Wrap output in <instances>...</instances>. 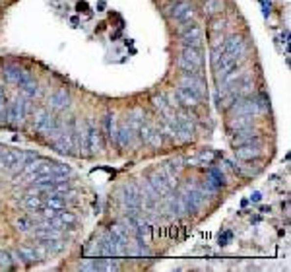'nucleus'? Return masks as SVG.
I'll list each match as a JSON object with an SVG mask.
<instances>
[{"mask_svg": "<svg viewBox=\"0 0 291 272\" xmlns=\"http://www.w3.org/2000/svg\"><path fill=\"white\" fill-rule=\"evenodd\" d=\"M193 18H194V8L191 6V8H189V10L183 14V16H179V20H177V22H179V24H189Z\"/></svg>", "mask_w": 291, "mask_h": 272, "instance_id": "nucleus-35", "label": "nucleus"}, {"mask_svg": "<svg viewBox=\"0 0 291 272\" xmlns=\"http://www.w3.org/2000/svg\"><path fill=\"white\" fill-rule=\"evenodd\" d=\"M134 130L128 126V123H126V119L117 126V142L115 144H119V148L121 150H126V148H130L132 146V142H134Z\"/></svg>", "mask_w": 291, "mask_h": 272, "instance_id": "nucleus-7", "label": "nucleus"}, {"mask_svg": "<svg viewBox=\"0 0 291 272\" xmlns=\"http://www.w3.org/2000/svg\"><path fill=\"white\" fill-rule=\"evenodd\" d=\"M223 43H225V37L221 33H216L214 39H212V43H210V47L212 49H223Z\"/></svg>", "mask_w": 291, "mask_h": 272, "instance_id": "nucleus-32", "label": "nucleus"}, {"mask_svg": "<svg viewBox=\"0 0 291 272\" xmlns=\"http://www.w3.org/2000/svg\"><path fill=\"white\" fill-rule=\"evenodd\" d=\"M33 235L37 239H56V237H62V229H58V227H37L33 231Z\"/></svg>", "mask_w": 291, "mask_h": 272, "instance_id": "nucleus-20", "label": "nucleus"}, {"mask_svg": "<svg viewBox=\"0 0 291 272\" xmlns=\"http://www.w3.org/2000/svg\"><path fill=\"white\" fill-rule=\"evenodd\" d=\"M10 267H12V261H10L8 251H2L0 249V269H10Z\"/></svg>", "mask_w": 291, "mask_h": 272, "instance_id": "nucleus-34", "label": "nucleus"}, {"mask_svg": "<svg viewBox=\"0 0 291 272\" xmlns=\"http://www.w3.org/2000/svg\"><path fill=\"white\" fill-rule=\"evenodd\" d=\"M161 142H163V140H161V132H159V128H153V132H151V136L147 138V142H146V144H147V146H151V148H159V146H161Z\"/></svg>", "mask_w": 291, "mask_h": 272, "instance_id": "nucleus-30", "label": "nucleus"}, {"mask_svg": "<svg viewBox=\"0 0 291 272\" xmlns=\"http://www.w3.org/2000/svg\"><path fill=\"white\" fill-rule=\"evenodd\" d=\"M103 150V134L101 130L94 126V124H88V152L90 154H97Z\"/></svg>", "mask_w": 291, "mask_h": 272, "instance_id": "nucleus-10", "label": "nucleus"}, {"mask_svg": "<svg viewBox=\"0 0 291 272\" xmlns=\"http://www.w3.org/2000/svg\"><path fill=\"white\" fill-rule=\"evenodd\" d=\"M244 51H246V43H244V39H242L241 35H229V37H225L223 53L231 54V56L242 60V58H244V56H242Z\"/></svg>", "mask_w": 291, "mask_h": 272, "instance_id": "nucleus-4", "label": "nucleus"}, {"mask_svg": "<svg viewBox=\"0 0 291 272\" xmlns=\"http://www.w3.org/2000/svg\"><path fill=\"white\" fill-rule=\"evenodd\" d=\"M70 105V96L66 90H58L54 92L50 98H48V107L54 109V111H60V109H66Z\"/></svg>", "mask_w": 291, "mask_h": 272, "instance_id": "nucleus-15", "label": "nucleus"}, {"mask_svg": "<svg viewBox=\"0 0 291 272\" xmlns=\"http://www.w3.org/2000/svg\"><path fill=\"white\" fill-rule=\"evenodd\" d=\"M250 142H260V132H258V130H252V128L248 126V128H242V130L233 132L231 144H233L235 148H237V146H242V144H250Z\"/></svg>", "mask_w": 291, "mask_h": 272, "instance_id": "nucleus-9", "label": "nucleus"}, {"mask_svg": "<svg viewBox=\"0 0 291 272\" xmlns=\"http://www.w3.org/2000/svg\"><path fill=\"white\" fill-rule=\"evenodd\" d=\"M121 265L115 263L113 259H94L92 271H119Z\"/></svg>", "mask_w": 291, "mask_h": 272, "instance_id": "nucleus-22", "label": "nucleus"}, {"mask_svg": "<svg viewBox=\"0 0 291 272\" xmlns=\"http://www.w3.org/2000/svg\"><path fill=\"white\" fill-rule=\"evenodd\" d=\"M18 160H20L18 150H4V154L0 156V169H10Z\"/></svg>", "mask_w": 291, "mask_h": 272, "instance_id": "nucleus-21", "label": "nucleus"}, {"mask_svg": "<svg viewBox=\"0 0 291 272\" xmlns=\"http://www.w3.org/2000/svg\"><path fill=\"white\" fill-rule=\"evenodd\" d=\"M109 235H113V237L119 239L121 243H128V233H126V229H124L122 223H113V225L109 227Z\"/></svg>", "mask_w": 291, "mask_h": 272, "instance_id": "nucleus-25", "label": "nucleus"}, {"mask_svg": "<svg viewBox=\"0 0 291 272\" xmlns=\"http://www.w3.org/2000/svg\"><path fill=\"white\" fill-rule=\"evenodd\" d=\"M252 200L258 202V200H260V193H254V195H252Z\"/></svg>", "mask_w": 291, "mask_h": 272, "instance_id": "nucleus-36", "label": "nucleus"}, {"mask_svg": "<svg viewBox=\"0 0 291 272\" xmlns=\"http://www.w3.org/2000/svg\"><path fill=\"white\" fill-rule=\"evenodd\" d=\"M183 58H187L189 62H193L196 66H204V54L200 51V47H183Z\"/></svg>", "mask_w": 291, "mask_h": 272, "instance_id": "nucleus-17", "label": "nucleus"}, {"mask_svg": "<svg viewBox=\"0 0 291 272\" xmlns=\"http://www.w3.org/2000/svg\"><path fill=\"white\" fill-rule=\"evenodd\" d=\"M179 86L189 90L191 94H194L198 99H204L208 98V86H206V80L204 76H194V74H187L183 72L181 78H179Z\"/></svg>", "mask_w": 291, "mask_h": 272, "instance_id": "nucleus-1", "label": "nucleus"}, {"mask_svg": "<svg viewBox=\"0 0 291 272\" xmlns=\"http://www.w3.org/2000/svg\"><path fill=\"white\" fill-rule=\"evenodd\" d=\"M223 12V0H206L204 2V14L206 16H216Z\"/></svg>", "mask_w": 291, "mask_h": 272, "instance_id": "nucleus-24", "label": "nucleus"}, {"mask_svg": "<svg viewBox=\"0 0 291 272\" xmlns=\"http://www.w3.org/2000/svg\"><path fill=\"white\" fill-rule=\"evenodd\" d=\"M177 66H179L183 72H187V74L202 76V66H196V64L189 62V60H187V58H183V56H179V60H177Z\"/></svg>", "mask_w": 291, "mask_h": 272, "instance_id": "nucleus-23", "label": "nucleus"}, {"mask_svg": "<svg viewBox=\"0 0 291 272\" xmlns=\"http://www.w3.org/2000/svg\"><path fill=\"white\" fill-rule=\"evenodd\" d=\"M225 20L223 18H216V20H212V31L214 33H221L223 31V27H225Z\"/></svg>", "mask_w": 291, "mask_h": 272, "instance_id": "nucleus-31", "label": "nucleus"}, {"mask_svg": "<svg viewBox=\"0 0 291 272\" xmlns=\"http://www.w3.org/2000/svg\"><path fill=\"white\" fill-rule=\"evenodd\" d=\"M39 245L47 251V255H54V253H60L66 243L62 241V237H56V239H39Z\"/></svg>", "mask_w": 291, "mask_h": 272, "instance_id": "nucleus-18", "label": "nucleus"}, {"mask_svg": "<svg viewBox=\"0 0 291 272\" xmlns=\"http://www.w3.org/2000/svg\"><path fill=\"white\" fill-rule=\"evenodd\" d=\"M252 123H254V117H252V115H235V117L229 119L227 130H229V132H237V130L252 126Z\"/></svg>", "mask_w": 291, "mask_h": 272, "instance_id": "nucleus-13", "label": "nucleus"}, {"mask_svg": "<svg viewBox=\"0 0 291 272\" xmlns=\"http://www.w3.org/2000/svg\"><path fill=\"white\" fill-rule=\"evenodd\" d=\"M24 204H25L27 208H33V210H37V208H43V200H41L39 197H35V193H27V197H25Z\"/></svg>", "mask_w": 291, "mask_h": 272, "instance_id": "nucleus-29", "label": "nucleus"}, {"mask_svg": "<svg viewBox=\"0 0 291 272\" xmlns=\"http://www.w3.org/2000/svg\"><path fill=\"white\" fill-rule=\"evenodd\" d=\"M2 76L6 78V82H10V84H18V86L31 78L29 72H25L24 68H20V66H16V64H8V66H4V68H2Z\"/></svg>", "mask_w": 291, "mask_h": 272, "instance_id": "nucleus-6", "label": "nucleus"}, {"mask_svg": "<svg viewBox=\"0 0 291 272\" xmlns=\"http://www.w3.org/2000/svg\"><path fill=\"white\" fill-rule=\"evenodd\" d=\"M181 43L183 47H202V29L200 25H187V29L181 33Z\"/></svg>", "mask_w": 291, "mask_h": 272, "instance_id": "nucleus-8", "label": "nucleus"}, {"mask_svg": "<svg viewBox=\"0 0 291 272\" xmlns=\"http://www.w3.org/2000/svg\"><path fill=\"white\" fill-rule=\"evenodd\" d=\"M20 92H22V96L24 98H37L39 96V84L33 80V78H29V80H25L24 84H20Z\"/></svg>", "mask_w": 291, "mask_h": 272, "instance_id": "nucleus-19", "label": "nucleus"}, {"mask_svg": "<svg viewBox=\"0 0 291 272\" xmlns=\"http://www.w3.org/2000/svg\"><path fill=\"white\" fill-rule=\"evenodd\" d=\"M4 150H6V148H4V146H2V144H0V156H2V154H4Z\"/></svg>", "mask_w": 291, "mask_h": 272, "instance_id": "nucleus-37", "label": "nucleus"}, {"mask_svg": "<svg viewBox=\"0 0 291 272\" xmlns=\"http://www.w3.org/2000/svg\"><path fill=\"white\" fill-rule=\"evenodd\" d=\"M56 124V117L47 109H37L33 115V130L39 134H48Z\"/></svg>", "mask_w": 291, "mask_h": 272, "instance_id": "nucleus-3", "label": "nucleus"}, {"mask_svg": "<svg viewBox=\"0 0 291 272\" xmlns=\"http://www.w3.org/2000/svg\"><path fill=\"white\" fill-rule=\"evenodd\" d=\"M103 128L105 134L109 136L111 142H117V115L115 113H107L103 119Z\"/></svg>", "mask_w": 291, "mask_h": 272, "instance_id": "nucleus-16", "label": "nucleus"}, {"mask_svg": "<svg viewBox=\"0 0 291 272\" xmlns=\"http://www.w3.org/2000/svg\"><path fill=\"white\" fill-rule=\"evenodd\" d=\"M262 154V148L256 144V142H250V144H242V146H237L235 150V156L241 160V162H250L254 158H258Z\"/></svg>", "mask_w": 291, "mask_h": 272, "instance_id": "nucleus-11", "label": "nucleus"}, {"mask_svg": "<svg viewBox=\"0 0 291 272\" xmlns=\"http://www.w3.org/2000/svg\"><path fill=\"white\" fill-rule=\"evenodd\" d=\"M208 179L216 185V187H221V185H225V177H223V173H221V169H210V173H208Z\"/></svg>", "mask_w": 291, "mask_h": 272, "instance_id": "nucleus-28", "label": "nucleus"}, {"mask_svg": "<svg viewBox=\"0 0 291 272\" xmlns=\"http://www.w3.org/2000/svg\"><path fill=\"white\" fill-rule=\"evenodd\" d=\"M18 253L22 255V259H24L25 263H35V261H39L35 247H25V245H22V247L18 249Z\"/></svg>", "mask_w": 291, "mask_h": 272, "instance_id": "nucleus-26", "label": "nucleus"}, {"mask_svg": "<svg viewBox=\"0 0 291 272\" xmlns=\"http://www.w3.org/2000/svg\"><path fill=\"white\" fill-rule=\"evenodd\" d=\"M175 98L179 99V103L183 105V107H189V109H193V107H198L200 105V99L194 96V94H191L189 90H185V88H181V86H177L175 88Z\"/></svg>", "mask_w": 291, "mask_h": 272, "instance_id": "nucleus-12", "label": "nucleus"}, {"mask_svg": "<svg viewBox=\"0 0 291 272\" xmlns=\"http://www.w3.org/2000/svg\"><path fill=\"white\" fill-rule=\"evenodd\" d=\"M16 225H18L20 231H29V227H33L31 220H27V218H20V220L16 222Z\"/></svg>", "mask_w": 291, "mask_h": 272, "instance_id": "nucleus-33", "label": "nucleus"}, {"mask_svg": "<svg viewBox=\"0 0 291 272\" xmlns=\"http://www.w3.org/2000/svg\"><path fill=\"white\" fill-rule=\"evenodd\" d=\"M29 109L27 103V98H16L12 99L10 103H6V123H12V124H22L24 119H25V113Z\"/></svg>", "mask_w": 291, "mask_h": 272, "instance_id": "nucleus-2", "label": "nucleus"}, {"mask_svg": "<svg viewBox=\"0 0 291 272\" xmlns=\"http://www.w3.org/2000/svg\"><path fill=\"white\" fill-rule=\"evenodd\" d=\"M52 148L60 154H74V146H72V132H64L60 134L56 140H52Z\"/></svg>", "mask_w": 291, "mask_h": 272, "instance_id": "nucleus-14", "label": "nucleus"}, {"mask_svg": "<svg viewBox=\"0 0 291 272\" xmlns=\"http://www.w3.org/2000/svg\"><path fill=\"white\" fill-rule=\"evenodd\" d=\"M147 181H149V185L157 191V195H159L161 198H163V197H167V195L173 191V189H171V185L167 183V179H165V175L161 173V169H159V167L147 175Z\"/></svg>", "mask_w": 291, "mask_h": 272, "instance_id": "nucleus-5", "label": "nucleus"}, {"mask_svg": "<svg viewBox=\"0 0 291 272\" xmlns=\"http://www.w3.org/2000/svg\"><path fill=\"white\" fill-rule=\"evenodd\" d=\"M189 8H191V4H189V2H179V4H175V6L171 8V12H167V14H169V18H173V20L177 22V20H179V16H183Z\"/></svg>", "mask_w": 291, "mask_h": 272, "instance_id": "nucleus-27", "label": "nucleus"}]
</instances>
